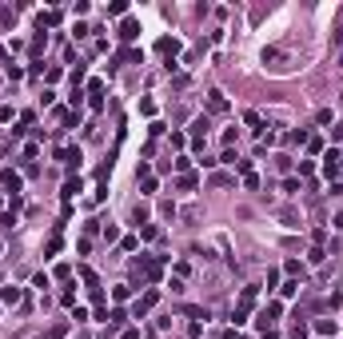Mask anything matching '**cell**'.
I'll list each match as a JSON object with an SVG mask.
<instances>
[{
  "label": "cell",
  "mask_w": 343,
  "mask_h": 339,
  "mask_svg": "<svg viewBox=\"0 0 343 339\" xmlns=\"http://www.w3.org/2000/svg\"><path fill=\"white\" fill-rule=\"evenodd\" d=\"M251 307H255V287H243V295H239V303H235V323H243L247 315H251Z\"/></svg>",
  "instance_id": "cell-1"
},
{
  "label": "cell",
  "mask_w": 343,
  "mask_h": 339,
  "mask_svg": "<svg viewBox=\"0 0 343 339\" xmlns=\"http://www.w3.org/2000/svg\"><path fill=\"white\" fill-rule=\"evenodd\" d=\"M156 299H160V291H156V287H152V291H144V295H140V303H136V319H140V315H148V311L156 307Z\"/></svg>",
  "instance_id": "cell-2"
},
{
  "label": "cell",
  "mask_w": 343,
  "mask_h": 339,
  "mask_svg": "<svg viewBox=\"0 0 343 339\" xmlns=\"http://www.w3.org/2000/svg\"><path fill=\"white\" fill-rule=\"evenodd\" d=\"M160 276H164V264H160V260H144V280L156 283Z\"/></svg>",
  "instance_id": "cell-3"
},
{
  "label": "cell",
  "mask_w": 343,
  "mask_h": 339,
  "mask_svg": "<svg viewBox=\"0 0 343 339\" xmlns=\"http://www.w3.org/2000/svg\"><path fill=\"white\" fill-rule=\"evenodd\" d=\"M0 299H4V303H8V307H16V303H20V299H24V291H20V287H16V283H8V287H4V291H0Z\"/></svg>",
  "instance_id": "cell-4"
},
{
  "label": "cell",
  "mask_w": 343,
  "mask_h": 339,
  "mask_svg": "<svg viewBox=\"0 0 343 339\" xmlns=\"http://www.w3.org/2000/svg\"><path fill=\"white\" fill-rule=\"evenodd\" d=\"M208 108H212L216 116L228 112V100H224V92H208Z\"/></svg>",
  "instance_id": "cell-5"
},
{
  "label": "cell",
  "mask_w": 343,
  "mask_h": 339,
  "mask_svg": "<svg viewBox=\"0 0 343 339\" xmlns=\"http://www.w3.org/2000/svg\"><path fill=\"white\" fill-rule=\"evenodd\" d=\"M88 96H92V108H100L104 104V80H92L88 84Z\"/></svg>",
  "instance_id": "cell-6"
},
{
  "label": "cell",
  "mask_w": 343,
  "mask_h": 339,
  "mask_svg": "<svg viewBox=\"0 0 343 339\" xmlns=\"http://www.w3.org/2000/svg\"><path fill=\"white\" fill-rule=\"evenodd\" d=\"M136 36H140V24L136 20H124L120 24V40H136Z\"/></svg>",
  "instance_id": "cell-7"
},
{
  "label": "cell",
  "mask_w": 343,
  "mask_h": 339,
  "mask_svg": "<svg viewBox=\"0 0 343 339\" xmlns=\"http://www.w3.org/2000/svg\"><path fill=\"white\" fill-rule=\"evenodd\" d=\"M315 331H319V339H327V335H335V331H339V323H335V319H319V323H315Z\"/></svg>",
  "instance_id": "cell-8"
},
{
  "label": "cell",
  "mask_w": 343,
  "mask_h": 339,
  "mask_svg": "<svg viewBox=\"0 0 343 339\" xmlns=\"http://www.w3.org/2000/svg\"><path fill=\"white\" fill-rule=\"evenodd\" d=\"M156 48H160L164 56H176V52H180V40H176V36H164V40H160Z\"/></svg>",
  "instance_id": "cell-9"
},
{
  "label": "cell",
  "mask_w": 343,
  "mask_h": 339,
  "mask_svg": "<svg viewBox=\"0 0 343 339\" xmlns=\"http://www.w3.org/2000/svg\"><path fill=\"white\" fill-rule=\"evenodd\" d=\"M0 180H4V188H8V192H12V196H16V192H20V176H16V172H12V168L4 172V176H0Z\"/></svg>",
  "instance_id": "cell-10"
},
{
  "label": "cell",
  "mask_w": 343,
  "mask_h": 339,
  "mask_svg": "<svg viewBox=\"0 0 343 339\" xmlns=\"http://www.w3.org/2000/svg\"><path fill=\"white\" fill-rule=\"evenodd\" d=\"M280 295H284V299H291V295H299V280H287L284 287H280Z\"/></svg>",
  "instance_id": "cell-11"
},
{
  "label": "cell",
  "mask_w": 343,
  "mask_h": 339,
  "mask_svg": "<svg viewBox=\"0 0 343 339\" xmlns=\"http://www.w3.org/2000/svg\"><path fill=\"white\" fill-rule=\"evenodd\" d=\"M56 20H60V12H40V32H44V28H52Z\"/></svg>",
  "instance_id": "cell-12"
},
{
  "label": "cell",
  "mask_w": 343,
  "mask_h": 339,
  "mask_svg": "<svg viewBox=\"0 0 343 339\" xmlns=\"http://www.w3.org/2000/svg\"><path fill=\"white\" fill-rule=\"evenodd\" d=\"M60 160H64V164H80V152H76V148H64Z\"/></svg>",
  "instance_id": "cell-13"
},
{
  "label": "cell",
  "mask_w": 343,
  "mask_h": 339,
  "mask_svg": "<svg viewBox=\"0 0 343 339\" xmlns=\"http://www.w3.org/2000/svg\"><path fill=\"white\" fill-rule=\"evenodd\" d=\"M307 260H311V264H323V260H327V251H323V247H319V243H315V247H311V251H307Z\"/></svg>",
  "instance_id": "cell-14"
},
{
  "label": "cell",
  "mask_w": 343,
  "mask_h": 339,
  "mask_svg": "<svg viewBox=\"0 0 343 339\" xmlns=\"http://www.w3.org/2000/svg\"><path fill=\"white\" fill-rule=\"evenodd\" d=\"M76 192H80V180H68V184H64V200H72Z\"/></svg>",
  "instance_id": "cell-15"
},
{
  "label": "cell",
  "mask_w": 343,
  "mask_h": 339,
  "mask_svg": "<svg viewBox=\"0 0 343 339\" xmlns=\"http://www.w3.org/2000/svg\"><path fill=\"white\" fill-rule=\"evenodd\" d=\"M188 168H192V160H188V156H176V172H180V176H188Z\"/></svg>",
  "instance_id": "cell-16"
},
{
  "label": "cell",
  "mask_w": 343,
  "mask_h": 339,
  "mask_svg": "<svg viewBox=\"0 0 343 339\" xmlns=\"http://www.w3.org/2000/svg\"><path fill=\"white\" fill-rule=\"evenodd\" d=\"M140 235H144V239H156V235H160V227H156V224H144V227H140Z\"/></svg>",
  "instance_id": "cell-17"
},
{
  "label": "cell",
  "mask_w": 343,
  "mask_h": 339,
  "mask_svg": "<svg viewBox=\"0 0 343 339\" xmlns=\"http://www.w3.org/2000/svg\"><path fill=\"white\" fill-rule=\"evenodd\" d=\"M128 295H132V287H112V299H116V303H124Z\"/></svg>",
  "instance_id": "cell-18"
},
{
  "label": "cell",
  "mask_w": 343,
  "mask_h": 339,
  "mask_svg": "<svg viewBox=\"0 0 343 339\" xmlns=\"http://www.w3.org/2000/svg\"><path fill=\"white\" fill-rule=\"evenodd\" d=\"M120 339H140V331H136V327H124V335Z\"/></svg>",
  "instance_id": "cell-19"
},
{
  "label": "cell",
  "mask_w": 343,
  "mask_h": 339,
  "mask_svg": "<svg viewBox=\"0 0 343 339\" xmlns=\"http://www.w3.org/2000/svg\"><path fill=\"white\" fill-rule=\"evenodd\" d=\"M335 44H339V48H343V24H339V28H335Z\"/></svg>",
  "instance_id": "cell-20"
},
{
  "label": "cell",
  "mask_w": 343,
  "mask_h": 339,
  "mask_svg": "<svg viewBox=\"0 0 343 339\" xmlns=\"http://www.w3.org/2000/svg\"><path fill=\"white\" fill-rule=\"evenodd\" d=\"M335 227H339V231H343V212H339V216H335Z\"/></svg>",
  "instance_id": "cell-21"
},
{
  "label": "cell",
  "mask_w": 343,
  "mask_h": 339,
  "mask_svg": "<svg viewBox=\"0 0 343 339\" xmlns=\"http://www.w3.org/2000/svg\"><path fill=\"white\" fill-rule=\"evenodd\" d=\"M104 339H112V335H104Z\"/></svg>",
  "instance_id": "cell-22"
}]
</instances>
